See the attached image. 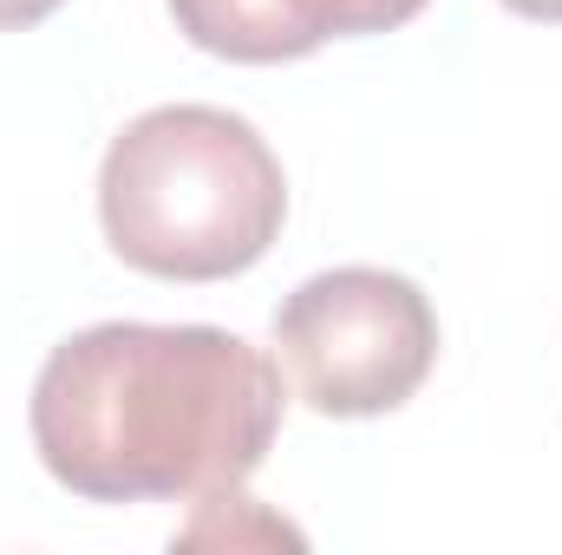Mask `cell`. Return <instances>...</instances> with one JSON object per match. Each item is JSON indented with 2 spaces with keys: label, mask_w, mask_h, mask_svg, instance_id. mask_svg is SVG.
I'll return each instance as SVG.
<instances>
[{
  "label": "cell",
  "mask_w": 562,
  "mask_h": 555,
  "mask_svg": "<svg viewBox=\"0 0 562 555\" xmlns=\"http://www.w3.org/2000/svg\"><path fill=\"white\" fill-rule=\"evenodd\" d=\"M281 406V366L243 333L105 320L46 353L26 424L86 503H210L262 471Z\"/></svg>",
  "instance_id": "6da1fadb"
},
{
  "label": "cell",
  "mask_w": 562,
  "mask_h": 555,
  "mask_svg": "<svg viewBox=\"0 0 562 555\" xmlns=\"http://www.w3.org/2000/svg\"><path fill=\"white\" fill-rule=\"evenodd\" d=\"M99 223L125 269L229 281L276 249L288 177L269 138L223 105H157L99 163Z\"/></svg>",
  "instance_id": "7a4b0ae2"
},
{
  "label": "cell",
  "mask_w": 562,
  "mask_h": 555,
  "mask_svg": "<svg viewBox=\"0 0 562 555\" xmlns=\"http://www.w3.org/2000/svg\"><path fill=\"white\" fill-rule=\"evenodd\" d=\"M276 353L321 418L400 412L438 360V314L393 269H327L276 307Z\"/></svg>",
  "instance_id": "3957f363"
},
{
  "label": "cell",
  "mask_w": 562,
  "mask_h": 555,
  "mask_svg": "<svg viewBox=\"0 0 562 555\" xmlns=\"http://www.w3.org/2000/svg\"><path fill=\"white\" fill-rule=\"evenodd\" d=\"M170 20L190 46L236 66H281L347 39V0H170Z\"/></svg>",
  "instance_id": "277c9868"
},
{
  "label": "cell",
  "mask_w": 562,
  "mask_h": 555,
  "mask_svg": "<svg viewBox=\"0 0 562 555\" xmlns=\"http://www.w3.org/2000/svg\"><path fill=\"white\" fill-rule=\"evenodd\" d=\"M419 13L425 0H347V33H393Z\"/></svg>",
  "instance_id": "5b68a950"
},
{
  "label": "cell",
  "mask_w": 562,
  "mask_h": 555,
  "mask_svg": "<svg viewBox=\"0 0 562 555\" xmlns=\"http://www.w3.org/2000/svg\"><path fill=\"white\" fill-rule=\"evenodd\" d=\"M66 0H0V33H20V26H40L53 20Z\"/></svg>",
  "instance_id": "8992f818"
},
{
  "label": "cell",
  "mask_w": 562,
  "mask_h": 555,
  "mask_svg": "<svg viewBox=\"0 0 562 555\" xmlns=\"http://www.w3.org/2000/svg\"><path fill=\"white\" fill-rule=\"evenodd\" d=\"M510 13H524V20H550V26H562V0H504Z\"/></svg>",
  "instance_id": "52a82bcc"
}]
</instances>
